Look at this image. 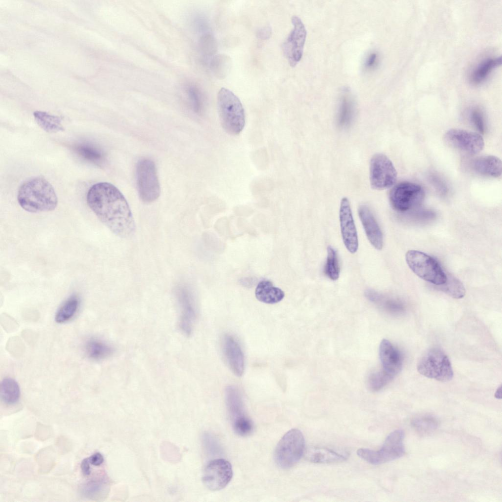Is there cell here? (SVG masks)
I'll list each match as a JSON object with an SVG mask.
<instances>
[{
    "instance_id": "2",
    "label": "cell",
    "mask_w": 502,
    "mask_h": 502,
    "mask_svg": "<svg viewBox=\"0 0 502 502\" xmlns=\"http://www.w3.org/2000/svg\"><path fill=\"white\" fill-rule=\"evenodd\" d=\"M17 200L20 206L30 213L51 211L58 204L53 186L42 176H34L25 181L18 190Z\"/></svg>"
},
{
    "instance_id": "38",
    "label": "cell",
    "mask_w": 502,
    "mask_h": 502,
    "mask_svg": "<svg viewBox=\"0 0 502 502\" xmlns=\"http://www.w3.org/2000/svg\"><path fill=\"white\" fill-rule=\"evenodd\" d=\"M378 61V54L376 52H372L365 59L364 67L367 70L373 69L377 65Z\"/></svg>"
},
{
    "instance_id": "40",
    "label": "cell",
    "mask_w": 502,
    "mask_h": 502,
    "mask_svg": "<svg viewBox=\"0 0 502 502\" xmlns=\"http://www.w3.org/2000/svg\"><path fill=\"white\" fill-rule=\"evenodd\" d=\"M90 464L89 457L84 458L81 463V470L84 476H89L91 473Z\"/></svg>"
},
{
    "instance_id": "27",
    "label": "cell",
    "mask_w": 502,
    "mask_h": 502,
    "mask_svg": "<svg viewBox=\"0 0 502 502\" xmlns=\"http://www.w3.org/2000/svg\"><path fill=\"white\" fill-rule=\"evenodd\" d=\"M501 57H490L480 63L473 71L471 81L475 85L483 82L493 70L501 64Z\"/></svg>"
},
{
    "instance_id": "17",
    "label": "cell",
    "mask_w": 502,
    "mask_h": 502,
    "mask_svg": "<svg viewBox=\"0 0 502 502\" xmlns=\"http://www.w3.org/2000/svg\"><path fill=\"white\" fill-rule=\"evenodd\" d=\"M379 354L382 369L395 377L402 367V357L400 351L389 341L383 339L379 345Z\"/></svg>"
},
{
    "instance_id": "18",
    "label": "cell",
    "mask_w": 502,
    "mask_h": 502,
    "mask_svg": "<svg viewBox=\"0 0 502 502\" xmlns=\"http://www.w3.org/2000/svg\"><path fill=\"white\" fill-rule=\"evenodd\" d=\"M358 212L369 242L375 248L381 250L383 247V235L372 211L367 205H361Z\"/></svg>"
},
{
    "instance_id": "35",
    "label": "cell",
    "mask_w": 502,
    "mask_h": 502,
    "mask_svg": "<svg viewBox=\"0 0 502 502\" xmlns=\"http://www.w3.org/2000/svg\"><path fill=\"white\" fill-rule=\"evenodd\" d=\"M234 431L239 435L246 436L251 433L253 430V424L248 417L232 422Z\"/></svg>"
},
{
    "instance_id": "8",
    "label": "cell",
    "mask_w": 502,
    "mask_h": 502,
    "mask_svg": "<svg viewBox=\"0 0 502 502\" xmlns=\"http://www.w3.org/2000/svg\"><path fill=\"white\" fill-rule=\"evenodd\" d=\"M136 181L139 197L144 202L151 203L158 198L160 187L156 167L153 161L145 158L138 162Z\"/></svg>"
},
{
    "instance_id": "30",
    "label": "cell",
    "mask_w": 502,
    "mask_h": 502,
    "mask_svg": "<svg viewBox=\"0 0 502 502\" xmlns=\"http://www.w3.org/2000/svg\"><path fill=\"white\" fill-rule=\"evenodd\" d=\"M79 300L76 296H72L66 300L57 310L55 320L57 323H65L71 320L76 313Z\"/></svg>"
},
{
    "instance_id": "22",
    "label": "cell",
    "mask_w": 502,
    "mask_h": 502,
    "mask_svg": "<svg viewBox=\"0 0 502 502\" xmlns=\"http://www.w3.org/2000/svg\"><path fill=\"white\" fill-rule=\"evenodd\" d=\"M348 89L343 90L339 105L337 121L341 127H347L351 123L354 115V99Z\"/></svg>"
},
{
    "instance_id": "41",
    "label": "cell",
    "mask_w": 502,
    "mask_h": 502,
    "mask_svg": "<svg viewBox=\"0 0 502 502\" xmlns=\"http://www.w3.org/2000/svg\"><path fill=\"white\" fill-rule=\"evenodd\" d=\"M271 34V30L269 27H266L263 28H261L258 31L257 35L258 37L263 39H266L270 36Z\"/></svg>"
},
{
    "instance_id": "20",
    "label": "cell",
    "mask_w": 502,
    "mask_h": 502,
    "mask_svg": "<svg viewBox=\"0 0 502 502\" xmlns=\"http://www.w3.org/2000/svg\"><path fill=\"white\" fill-rule=\"evenodd\" d=\"M225 398L232 422L247 416L245 413L241 394L236 387L227 386L225 390Z\"/></svg>"
},
{
    "instance_id": "1",
    "label": "cell",
    "mask_w": 502,
    "mask_h": 502,
    "mask_svg": "<svg viewBox=\"0 0 502 502\" xmlns=\"http://www.w3.org/2000/svg\"><path fill=\"white\" fill-rule=\"evenodd\" d=\"M87 203L99 220L115 235L127 238L135 230L134 220L126 198L114 185L100 182L88 190Z\"/></svg>"
},
{
    "instance_id": "34",
    "label": "cell",
    "mask_w": 502,
    "mask_h": 502,
    "mask_svg": "<svg viewBox=\"0 0 502 502\" xmlns=\"http://www.w3.org/2000/svg\"><path fill=\"white\" fill-rule=\"evenodd\" d=\"M394 377L383 369L372 372L368 378V386L371 391H378L385 387Z\"/></svg>"
},
{
    "instance_id": "13",
    "label": "cell",
    "mask_w": 502,
    "mask_h": 502,
    "mask_svg": "<svg viewBox=\"0 0 502 502\" xmlns=\"http://www.w3.org/2000/svg\"><path fill=\"white\" fill-rule=\"evenodd\" d=\"M293 28L282 44L283 54L290 65L295 67L301 59L306 37V30L301 19L297 16L292 18Z\"/></svg>"
},
{
    "instance_id": "11",
    "label": "cell",
    "mask_w": 502,
    "mask_h": 502,
    "mask_svg": "<svg viewBox=\"0 0 502 502\" xmlns=\"http://www.w3.org/2000/svg\"><path fill=\"white\" fill-rule=\"evenodd\" d=\"M443 139L450 147L469 155L477 154L484 147L483 138L480 134L462 129L448 130Z\"/></svg>"
},
{
    "instance_id": "4",
    "label": "cell",
    "mask_w": 502,
    "mask_h": 502,
    "mask_svg": "<svg viewBox=\"0 0 502 502\" xmlns=\"http://www.w3.org/2000/svg\"><path fill=\"white\" fill-rule=\"evenodd\" d=\"M417 370L423 376L441 382L451 380L453 372L447 355L438 348L426 351L417 363Z\"/></svg>"
},
{
    "instance_id": "6",
    "label": "cell",
    "mask_w": 502,
    "mask_h": 502,
    "mask_svg": "<svg viewBox=\"0 0 502 502\" xmlns=\"http://www.w3.org/2000/svg\"><path fill=\"white\" fill-rule=\"evenodd\" d=\"M403 439V431L395 430L388 435L379 450L376 451L362 448L357 450V454L362 459L374 465L389 462L404 455Z\"/></svg>"
},
{
    "instance_id": "12",
    "label": "cell",
    "mask_w": 502,
    "mask_h": 502,
    "mask_svg": "<svg viewBox=\"0 0 502 502\" xmlns=\"http://www.w3.org/2000/svg\"><path fill=\"white\" fill-rule=\"evenodd\" d=\"M175 295L180 311L179 328L187 335L191 334L197 317V309L194 295L184 284L178 285Z\"/></svg>"
},
{
    "instance_id": "31",
    "label": "cell",
    "mask_w": 502,
    "mask_h": 502,
    "mask_svg": "<svg viewBox=\"0 0 502 502\" xmlns=\"http://www.w3.org/2000/svg\"><path fill=\"white\" fill-rule=\"evenodd\" d=\"M438 287L440 290L454 299H461L465 295V289L462 283L450 274L447 275L446 282Z\"/></svg>"
},
{
    "instance_id": "33",
    "label": "cell",
    "mask_w": 502,
    "mask_h": 502,
    "mask_svg": "<svg viewBox=\"0 0 502 502\" xmlns=\"http://www.w3.org/2000/svg\"><path fill=\"white\" fill-rule=\"evenodd\" d=\"M325 273L331 280H336L339 276L340 267L336 251L331 246L327 248V258Z\"/></svg>"
},
{
    "instance_id": "10",
    "label": "cell",
    "mask_w": 502,
    "mask_h": 502,
    "mask_svg": "<svg viewBox=\"0 0 502 502\" xmlns=\"http://www.w3.org/2000/svg\"><path fill=\"white\" fill-rule=\"evenodd\" d=\"M397 171L392 161L384 154L377 153L370 163V181L372 187L376 190L390 188L396 182Z\"/></svg>"
},
{
    "instance_id": "42",
    "label": "cell",
    "mask_w": 502,
    "mask_h": 502,
    "mask_svg": "<svg viewBox=\"0 0 502 502\" xmlns=\"http://www.w3.org/2000/svg\"><path fill=\"white\" fill-rule=\"evenodd\" d=\"M502 385H500L497 389L495 393V397L498 399H501L502 396Z\"/></svg>"
},
{
    "instance_id": "7",
    "label": "cell",
    "mask_w": 502,
    "mask_h": 502,
    "mask_svg": "<svg viewBox=\"0 0 502 502\" xmlns=\"http://www.w3.org/2000/svg\"><path fill=\"white\" fill-rule=\"evenodd\" d=\"M305 442L302 432L293 428L287 432L278 442L275 451L276 463L281 468L293 466L301 457Z\"/></svg>"
},
{
    "instance_id": "14",
    "label": "cell",
    "mask_w": 502,
    "mask_h": 502,
    "mask_svg": "<svg viewBox=\"0 0 502 502\" xmlns=\"http://www.w3.org/2000/svg\"><path fill=\"white\" fill-rule=\"evenodd\" d=\"M233 475L230 462L223 458L211 461L206 466L202 477L205 486L212 491L225 488L231 480Z\"/></svg>"
},
{
    "instance_id": "15",
    "label": "cell",
    "mask_w": 502,
    "mask_h": 502,
    "mask_svg": "<svg viewBox=\"0 0 502 502\" xmlns=\"http://www.w3.org/2000/svg\"><path fill=\"white\" fill-rule=\"evenodd\" d=\"M339 219L344 244L349 252L354 253L358 250V237L350 202L347 198L341 200Z\"/></svg>"
},
{
    "instance_id": "28",
    "label": "cell",
    "mask_w": 502,
    "mask_h": 502,
    "mask_svg": "<svg viewBox=\"0 0 502 502\" xmlns=\"http://www.w3.org/2000/svg\"><path fill=\"white\" fill-rule=\"evenodd\" d=\"M365 296L370 301L392 314H399L404 311L403 305L401 302L384 297L375 291L367 290Z\"/></svg>"
},
{
    "instance_id": "26",
    "label": "cell",
    "mask_w": 502,
    "mask_h": 502,
    "mask_svg": "<svg viewBox=\"0 0 502 502\" xmlns=\"http://www.w3.org/2000/svg\"><path fill=\"white\" fill-rule=\"evenodd\" d=\"M74 152L80 158L87 162L98 164L103 159V154L101 150L93 144L82 142L75 144L73 147Z\"/></svg>"
},
{
    "instance_id": "36",
    "label": "cell",
    "mask_w": 502,
    "mask_h": 502,
    "mask_svg": "<svg viewBox=\"0 0 502 502\" xmlns=\"http://www.w3.org/2000/svg\"><path fill=\"white\" fill-rule=\"evenodd\" d=\"M470 119L478 131L484 133L486 131L485 118L482 111L478 108H474L470 113Z\"/></svg>"
},
{
    "instance_id": "3",
    "label": "cell",
    "mask_w": 502,
    "mask_h": 502,
    "mask_svg": "<svg viewBox=\"0 0 502 502\" xmlns=\"http://www.w3.org/2000/svg\"><path fill=\"white\" fill-rule=\"evenodd\" d=\"M217 107L222 126L230 135H237L245 125V113L239 99L230 90L222 88L217 96Z\"/></svg>"
},
{
    "instance_id": "32",
    "label": "cell",
    "mask_w": 502,
    "mask_h": 502,
    "mask_svg": "<svg viewBox=\"0 0 502 502\" xmlns=\"http://www.w3.org/2000/svg\"><path fill=\"white\" fill-rule=\"evenodd\" d=\"M438 424L437 420L428 415L420 416L412 421L413 428L421 434H428L434 431L437 428Z\"/></svg>"
},
{
    "instance_id": "21",
    "label": "cell",
    "mask_w": 502,
    "mask_h": 502,
    "mask_svg": "<svg viewBox=\"0 0 502 502\" xmlns=\"http://www.w3.org/2000/svg\"><path fill=\"white\" fill-rule=\"evenodd\" d=\"M256 299L268 304H274L281 301L284 297V292L275 286L269 280H262L257 284L255 291Z\"/></svg>"
},
{
    "instance_id": "24",
    "label": "cell",
    "mask_w": 502,
    "mask_h": 502,
    "mask_svg": "<svg viewBox=\"0 0 502 502\" xmlns=\"http://www.w3.org/2000/svg\"><path fill=\"white\" fill-rule=\"evenodd\" d=\"M33 114L38 125L47 132L56 133L65 130L62 119L58 116L42 111H35Z\"/></svg>"
},
{
    "instance_id": "37",
    "label": "cell",
    "mask_w": 502,
    "mask_h": 502,
    "mask_svg": "<svg viewBox=\"0 0 502 502\" xmlns=\"http://www.w3.org/2000/svg\"><path fill=\"white\" fill-rule=\"evenodd\" d=\"M188 95L193 110L197 113L200 112L202 105L200 92L196 87L191 86L188 89Z\"/></svg>"
},
{
    "instance_id": "5",
    "label": "cell",
    "mask_w": 502,
    "mask_h": 502,
    "mask_svg": "<svg viewBox=\"0 0 502 502\" xmlns=\"http://www.w3.org/2000/svg\"><path fill=\"white\" fill-rule=\"evenodd\" d=\"M406 263L421 278L436 286L443 284L447 274L438 262L431 256L417 250H409L405 254Z\"/></svg>"
},
{
    "instance_id": "19",
    "label": "cell",
    "mask_w": 502,
    "mask_h": 502,
    "mask_svg": "<svg viewBox=\"0 0 502 502\" xmlns=\"http://www.w3.org/2000/svg\"><path fill=\"white\" fill-rule=\"evenodd\" d=\"M469 167L475 173L488 176L498 177L502 175L501 160L494 155H484L473 158Z\"/></svg>"
},
{
    "instance_id": "29",
    "label": "cell",
    "mask_w": 502,
    "mask_h": 502,
    "mask_svg": "<svg viewBox=\"0 0 502 502\" xmlns=\"http://www.w3.org/2000/svg\"><path fill=\"white\" fill-rule=\"evenodd\" d=\"M0 397L8 404L16 403L20 396V389L17 382L10 377L4 378L0 383Z\"/></svg>"
},
{
    "instance_id": "39",
    "label": "cell",
    "mask_w": 502,
    "mask_h": 502,
    "mask_svg": "<svg viewBox=\"0 0 502 502\" xmlns=\"http://www.w3.org/2000/svg\"><path fill=\"white\" fill-rule=\"evenodd\" d=\"M90 462L91 464L98 466L100 465L103 462V457L100 452H96L89 457Z\"/></svg>"
},
{
    "instance_id": "23",
    "label": "cell",
    "mask_w": 502,
    "mask_h": 502,
    "mask_svg": "<svg viewBox=\"0 0 502 502\" xmlns=\"http://www.w3.org/2000/svg\"><path fill=\"white\" fill-rule=\"evenodd\" d=\"M306 458L310 462L315 463H329L341 462L346 457L330 449L314 447L308 450L306 453Z\"/></svg>"
},
{
    "instance_id": "25",
    "label": "cell",
    "mask_w": 502,
    "mask_h": 502,
    "mask_svg": "<svg viewBox=\"0 0 502 502\" xmlns=\"http://www.w3.org/2000/svg\"><path fill=\"white\" fill-rule=\"evenodd\" d=\"M84 351L89 358L98 360L110 356L113 353V349L109 344L100 340L91 338L85 344Z\"/></svg>"
},
{
    "instance_id": "9",
    "label": "cell",
    "mask_w": 502,
    "mask_h": 502,
    "mask_svg": "<svg viewBox=\"0 0 502 502\" xmlns=\"http://www.w3.org/2000/svg\"><path fill=\"white\" fill-rule=\"evenodd\" d=\"M425 197V191L421 185L408 181L397 184L393 187L389 194L392 206L400 212H405L418 207L423 203Z\"/></svg>"
},
{
    "instance_id": "16",
    "label": "cell",
    "mask_w": 502,
    "mask_h": 502,
    "mask_svg": "<svg viewBox=\"0 0 502 502\" xmlns=\"http://www.w3.org/2000/svg\"><path fill=\"white\" fill-rule=\"evenodd\" d=\"M222 349L231 371L237 376H242L245 367L244 356L237 341L230 335H225L222 341Z\"/></svg>"
}]
</instances>
